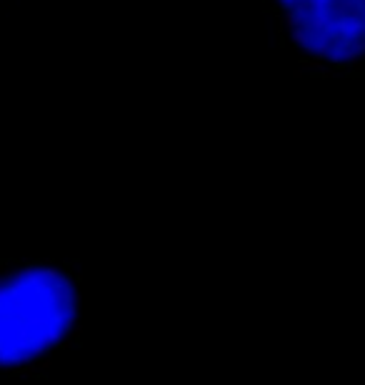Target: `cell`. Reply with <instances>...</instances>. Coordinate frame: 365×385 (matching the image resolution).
<instances>
[{"mask_svg":"<svg viewBox=\"0 0 365 385\" xmlns=\"http://www.w3.org/2000/svg\"><path fill=\"white\" fill-rule=\"evenodd\" d=\"M83 275L68 258L0 260V378H33L80 338Z\"/></svg>","mask_w":365,"mask_h":385,"instance_id":"6da1fadb","label":"cell"},{"mask_svg":"<svg viewBox=\"0 0 365 385\" xmlns=\"http://www.w3.org/2000/svg\"><path fill=\"white\" fill-rule=\"evenodd\" d=\"M295 75L365 78V0H263Z\"/></svg>","mask_w":365,"mask_h":385,"instance_id":"7a4b0ae2","label":"cell"}]
</instances>
